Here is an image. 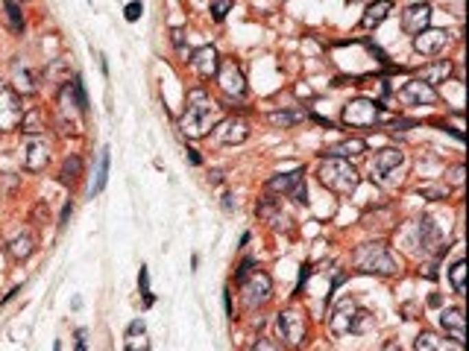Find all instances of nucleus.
<instances>
[{"mask_svg":"<svg viewBox=\"0 0 469 351\" xmlns=\"http://www.w3.org/2000/svg\"><path fill=\"white\" fill-rule=\"evenodd\" d=\"M141 12H144V3H141V0H133V3H126L124 18H126V21H138Z\"/></svg>","mask_w":469,"mask_h":351,"instance_id":"obj_34","label":"nucleus"},{"mask_svg":"<svg viewBox=\"0 0 469 351\" xmlns=\"http://www.w3.org/2000/svg\"><path fill=\"white\" fill-rule=\"evenodd\" d=\"M381 117V108L373 100H352L343 106V123L352 129H369Z\"/></svg>","mask_w":469,"mask_h":351,"instance_id":"obj_6","label":"nucleus"},{"mask_svg":"<svg viewBox=\"0 0 469 351\" xmlns=\"http://www.w3.org/2000/svg\"><path fill=\"white\" fill-rule=\"evenodd\" d=\"M249 138V123L244 117H226L217 123V141L223 144H244Z\"/></svg>","mask_w":469,"mask_h":351,"instance_id":"obj_14","label":"nucleus"},{"mask_svg":"<svg viewBox=\"0 0 469 351\" xmlns=\"http://www.w3.org/2000/svg\"><path fill=\"white\" fill-rule=\"evenodd\" d=\"M449 76H452V64L446 62V59L425 64V68L420 71V80H422L425 85H431V88H437L440 82H446V80H449Z\"/></svg>","mask_w":469,"mask_h":351,"instance_id":"obj_19","label":"nucleus"},{"mask_svg":"<svg viewBox=\"0 0 469 351\" xmlns=\"http://www.w3.org/2000/svg\"><path fill=\"white\" fill-rule=\"evenodd\" d=\"M352 263L358 272H378V276H393L396 272V258L390 255L385 243H364L352 252Z\"/></svg>","mask_w":469,"mask_h":351,"instance_id":"obj_3","label":"nucleus"},{"mask_svg":"<svg viewBox=\"0 0 469 351\" xmlns=\"http://www.w3.org/2000/svg\"><path fill=\"white\" fill-rule=\"evenodd\" d=\"M428 21H431V6L428 3H413L405 9V15H402V29L411 32V36H417V32L428 29Z\"/></svg>","mask_w":469,"mask_h":351,"instance_id":"obj_15","label":"nucleus"},{"mask_svg":"<svg viewBox=\"0 0 469 351\" xmlns=\"http://www.w3.org/2000/svg\"><path fill=\"white\" fill-rule=\"evenodd\" d=\"M21 123H24V132H27V135H41V132H45V126H41V112H38V108H32V112H24V120H21Z\"/></svg>","mask_w":469,"mask_h":351,"instance_id":"obj_30","label":"nucleus"},{"mask_svg":"<svg viewBox=\"0 0 469 351\" xmlns=\"http://www.w3.org/2000/svg\"><path fill=\"white\" fill-rule=\"evenodd\" d=\"M53 351H62V346H59V343H56V346H53Z\"/></svg>","mask_w":469,"mask_h":351,"instance_id":"obj_43","label":"nucleus"},{"mask_svg":"<svg viewBox=\"0 0 469 351\" xmlns=\"http://www.w3.org/2000/svg\"><path fill=\"white\" fill-rule=\"evenodd\" d=\"M402 161H405V152H402V149H393V147L378 149L376 161H373V176H376V179H385V176L393 173Z\"/></svg>","mask_w":469,"mask_h":351,"instance_id":"obj_18","label":"nucleus"},{"mask_svg":"<svg viewBox=\"0 0 469 351\" xmlns=\"http://www.w3.org/2000/svg\"><path fill=\"white\" fill-rule=\"evenodd\" d=\"M232 9V0H214L211 3V12H214V21H223L226 12Z\"/></svg>","mask_w":469,"mask_h":351,"instance_id":"obj_33","label":"nucleus"},{"mask_svg":"<svg viewBox=\"0 0 469 351\" xmlns=\"http://www.w3.org/2000/svg\"><path fill=\"white\" fill-rule=\"evenodd\" d=\"M276 328H279V337L285 339V343H290V346L305 343V316L299 311H293V307H288V311H282L276 316Z\"/></svg>","mask_w":469,"mask_h":351,"instance_id":"obj_9","label":"nucleus"},{"mask_svg":"<svg viewBox=\"0 0 469 351\" xmlns=\"http://www.w3.org/2000/svg\"><path fill=\"white\" fill-rule=\"evenodd\" d=\"M413 348H417V351H455L452 343H446V339L437 337L434 331H422L417 337V343H413Z\"/></svg>","mask_w":469,"mask_h":351,"instance_id":"obj_24","label":"nucleus"},{"mask_svg":"<svg viewBox=\"0 0 469 351\" xmlns=\"http://www.w3.org/2000/svg\"><path fill=\"white\" fill-rule=\"evenodd\" d=\"M24 120V106L12 85L0 82V132H12Z\"/></svg>","mask_w":469,"mask_h":351,"instance_id":"obj_5","label":"nucleus"},{"mask_svg":"<svg viewBox=\"0 0 469 351\" xmlns=\"http://www.w3.org/2000/svg\"><path fill=\"white\" fill-rule=\"evenodd\" d=\"M126 351H150V339H147V328L141 319H135L126 328V339H124Z\"/></svg>","mask_w":469,"mask_h":351,"instance_id":"obj_21","label":"nucleus"},{"mask_svg":"<svg viewBox=\"0 0 469 351\" xmlns=\"http://www.w3.org/2000/svg\"><path fill=\"white\" fill-rule=\"evenodd\" d=\"M253 351H282V348L273 343V339H258V343L253 346Z\"/></svg>","mask_w":469,"mask_h":351,"instance_id":"obj_35","label":"nucleus"},{"mask_svg":"<svg viewBox=\"0 0 469 351\" xmlns=\"http://www.w3.org/2000/svg\"><path fill=\"white\" fill-rule=\"evenodd\" d=\"M138 287H141V295H144V302H147V304H152V293H150V272H147V267H141V272H138Z\"/></svg>","mask_w":469,"mask_h":351,"instance_id":"obj_32","label":"nucleus"},{"mask_svg":"<svg viewBox=\"0 0 469 351\" xmlns=\"http://www.w3.org/2000/svg\"><path fill=\"white\" fill-rule=\"evenodd\" d=\"M420 193L422 196H446V191H440V188H422Z\"/></svg>","mask_w":469,"mask_h":351,"instance_id":"obj_37","label":"nucleus"},{"mask_svg":"<svg viewBox=\"0 0 469 351\" xmlns=\"http://www.w3.org/2000/svg\"><path fill=\"white\" fill-rule=\"evenodd\" d=\"M317 176H320L323 188H329L332 193H341V196L355 193L358 182H361V176H358V170H355L346 158H332V156L320 161Z\"/></svg>","mask_w":469,"mask_h":351,"instance_id":"obj_2","label":"nucleus"},{"mask_svg":"<svg viewBox=\"0 0 469 351\" xmlns=\"http://www.w3.org/2000/svg\"><path fill=\"white\" fill-rule=\"evenodd\" d=\"M6 12H9V24H12V29H15V32L24 29V18H21L18 3H12V0H6Z\"/></svg>","mask_w":469,"mask_h":351,"instance_id":"obj_31","label":"nucleus"},{"mask_svg":"<svg viewBox=\"0 0 469 351\" xmlns=\"http://www.w3.org/2000/svg\"><path fill=\"white\" fill-rule=\"evenodd\" d=\"M223 302H226V313L232 316V299H229V290H226V295H223Z\"/></svg>","mask_w":469,"mask_h":351,"instance_id":"obj_40","label":"nucleus"},{"mask_svg":"<svg viewBox=\"0 0 469 351\" xmlns=\"http://www.w3.org/2000/svg\"><path fill=\"white\" fill-rule=\"evenodd\" d=\"M373 325V316H369L367 311H361L352 299H346L334 307L332 319H329V328L332 334L343 337V334H358V331H367V328Z\"/></svg>","mask_w":469,"mask_h":351,"instance_id":"obj_4","label":"nucleus"},{"mask_svg":"<svg viewBox=\"0 0 469 351\" xmlns=\"http://www.w3.org/2000/svg\"><path fill=\"white\" fill-rule=\"evenodd\" d=\"M68 217H71V202L65 205V211H62V223H59V226H65V223H68Z\"/></svg>","mask_w":469,"mask_h":351,"instance_id":"obj_39","label":"nucleus"},{"mask_svg":"<svg viewBox=\"0 0 469 351\" xmlns=\"http://www.w3.org/2000/svg\"><path fill=\"white\" fill-rule=\"evenodd\" d=\"M80 173H82V158H80V156H68V158H65V164H62L59 179H62L65 184H73L76 179H80Z\"/></svg>","mask_w":469,"mask_h":351,"instance_id":"obj_26","label":"nucleus"},{"mask_svg":"<svg viewBox=\"0 0 469 351\" xmlns=\"http://www.w3.org/2000/svg\"><path fill=\"white\" fill-rule=\"evenodd\" d=\"M191 64H194V71H197L200 76H217L220 56H217V50L211 47V44H205V47L191 53Z\"/></svg>","mask_w":469,"mask_h":351,"instance_id":"obj_17","label":"nucleus"},{"mask_svg":"<svg viewBox=\"0 0 469 351\" xmlns=\"http://www.w3.org/2000/svg\"><path fill=\"white\" fill-rule=\"evenodd\" d=\"M452 182H455V184L464 182V167H455V170H452Z\"/></svg>","mask_w":469,"mask_h":351,"instance_id":"obj_38","label":"nucleus"},{"mask_svg":"<svg viewBox=\"0 0 469 351\" xmlns=\"http://www.w3.org/2000/svg\"><path fill=\"white\" fill-rule=\"evenodd\" d=\"M390 9H393V3H390V0H376V3H369L367 12H364V18H361V27L364 29H376L378 24H385L387 15H390Z\"/></svg>","mask_w":469,"mask_h":351,"instance_id":"obj_20","label":"nucleus"},{"mask_svg":"<svg viewBox=\"0 0 469 351\" xmlns=\"http://www.w3.org/2000/svg\"><path fill=\"white\" fill-rule=\"evenodd\" d=\"M85 348H89V331L80 328V331H76V351H85Z\"/></svg>","mask_w":469,"mask_h":351,"instance_id":"obj_36","label":"nucleus"},{"mask_svg":"<svg viewBox=\"0 0 469 351\" xmlns=\"http://www.w3.org/2000/svg\"><path fill=\"white\" fill-rule=\"evenodd\" d=\"M449 281H452V290L457 295L466 293V261H457L455 267L449 269Z\"/></svg>","mask_w":469,"mask_h":351,"instance_id":"obj_27","label":"nucleus"},{"mask_svg":"<svg viewBox=\"0 0 469 351\" xmlns=\"http://www.w3.org/2000/svg\"><path fill=\"white\" fill-rule=\"evenodd\" d=\"M367 149V144L361 138H352V141H341V144L329 147V156L332 158H352V156H361V152Z\"/></svg>","mask_w":469,"mask_h":351,"instance_id":"obj_25","label":"nucleus"},{"mask_svg":"<svg viewBox=\"0 0 469 351\" xmlns=\"http://www.w3.org/2000/svg\"><path fill=\"white\" fill-rule=\"evenodd\" d=\"M305 114L302 112H273V114H267V123L270 126H293V123H299Z\"/></svg>","mask_w":469,"mask_h":351,"instance_id":"obj_29","label":"nucleus"},{"mask_svg":"<svg viewBox=\"0 0 469 351\" xmlns=\"http://www.w3.org/2000/svg\"><path fill=\"white\" fill-rule=\"evenodd\" d=\"M217 108L220 106L211 103V97L205 94V88H191L188 91V108H185L182 117H179L182 135H188V138L209 135V132L214 129V123H217Z\"/></svg>","mask_w":469,"mask_h":351,"instance_id":"obj_1","label":"nucleus"},{"mask_svg":"<svg viewBox=\"0 0 469 351\" xmlns=\"http://www.w3.org/2000/svg\"><path fill=\"white\" fill-rule=\"evenodd\" d=\"M440 325H443V331L455 339V346H464V343H466L464 311H461V307H446V311L440 313Z\"/></svg>","mask_w":469,"mask_h":351,"instance_id":"obj_16","label":"nucleus"},{"mask_svg":"<svg viewBox=\"0 0 469 351\" xmlns=\"http://www.w3.org/2000/svg\"><path fill=\"white\" fill-rule=\"evenodd\" d=\"M420 237H422V246L428 249V252H437L440 249V243H443V234H440V228L434 226V219H420Z\"/></svg>","mask_w":469,"mask_h":351,"instance_id":"obj_23","label":"nucleus"},{"mask_svg":"<svg viewBox=\"0 0 469 351\" xmlns=\"http://www.w3.org/2000/svg\"><path fill=\"white\" fill-rule=\"evenodd\" d=\"M446 44H449L446 29H422L413 36V50L422 53V56H437L440 50H446Z\"/></svg>","mask_w":469,"mask_h":351,"instance_id":"obj_13","label":"nucleus"},{"mask_svg":"<svg viewBox=\"0 0 469 351\" xmlns=\"http://www.w3.org/2000/svg\"><path fill=\"white\" fill-rule=\"evenodd\" d=\"M381 351H402V348H399V343H393V339H390V343H387L385 348H381Z\"/></svg>","mask_w":469,"mask_h":351,"instance_id":"obj_41","label":"nucleus"},{"mask_svg":"<svg viewBox=\"0 0 469 351\" xmlns=\"http://www.w3.org/2000/svg\"><path fill=\"white\" fill-rule=\"evenodd\" d=\"M32 252H36V234H32V232L18 234V237H12V243H9V255H12L15 261L30 258Z\"/></svg>","mask_w":469,"mask_h":351,"instance_id":"obj_22","label":"nucleus"},{"mask_svg":"<svg viewBox=\"0 0 469 351\" xmlns=\"http://www.w3.org/2000/svg\"><path fill=\"white\" fill-rule=\"evenodd\" d=\"M267 191L270 193H282V196H293L297 202H305V196H308V191H305V167H297V170L282 173V176H273V179L267 182Z\"/></svg>","mask_w":469,"mask_h":351,"instance_id":"obj_7","label":"nucleus"},{"mask_svg":"<svg viewBox=\"0 0 469 351\" xmlns=\"http://www.w3.org/2000/svg\"><path fill=\"white\" fill-rule=\"evenodd\" d=\"M12 3H18V0H12Z\"/></svg>","mask_w":469,"mask_h":351,"instance_id":"obj_44","label":"nucleus"},{"mask_svg":"<svg viewBox=\"0 0 469 351\" xmlns=\"http://www.w3.org/2000/svg\"><path fill=\"white\" fill-rule=\"evenodd\" d=\"M47 161H50V144H47V138L27 135V144H24V164H27V170L38 173V170L47 167Z\"/></svg>","mask_w":469,"mask_h":351,"instance_id":"obj_11","label":"nucleus"},{"mask_svg":"<svg viewBox=\"0 0 469 351\" xmlns=\"http://www.w3.org/2000/svg\"><path fill=\"white\" fill-rule=\"evenodd\" d=\"M188 158H191V164H200V156L194 149H188Z\"/></svg>","mask_w":469,"mask_h":351,"instance_id":"obj_42","label":"nucleus"},{"mask_svg":"<svg viewBox=\"0 0 469 351\" xmlns=\"http://www.w3.org/2000/svg\"><path fill=\"white\" fill-rule=\"evenodd\" d=\"M241 290H244V304H247V307H261V304L270 299L273 281H270L267 272H258V269H255L253 276L241 278Z\"/></svg>","mask_w":469,"mask_h":351,"instance_id":"obj_8","label":"nucleus"},{"mask_svg":"<svg viewBox=\"0 0 469 351\" xmlns=\"http://www.w3.org/2000/svg\"><path fill=\"white\" fill-rule=\"evenodd\" d=\"M399 100L405 106H431V103H437V91H434L431 85H425L422 80H411L402 85Z\"/></svg>","mask_w":469,"mask_h":351,"instance_id":"obj_12","label":"nucleus"},{"mask_svg":"<svg viewBox=\"0 0 469 351\" xmlns=\"http://www.w3.org/2000/svg\"><path fill=\"white\" fill-rule=\"evenodd\" d=\"M106 182H108V149L100 152V164H97V179H94V184H91V196H94V193H103Z\"/></svg>","mask_w":469,"mask_h":351,"instance_id":"obj_28","label":"nucleus"},{"mask_svg":"<svg viewBox=\"0 0 469 351\" xmlns=\"http://www.w3.org/2000/svg\"><path fill=\"white\" fill-rule=\"evenodd\" d=\"M217 82H220V88L229 97H244L247 94V80L232 59L220 62V68H217Z\"/></svg>","mask_w":469,"mask_h":351,"instance_id":"obj_10","label":"nucleus"}]
</instances>
